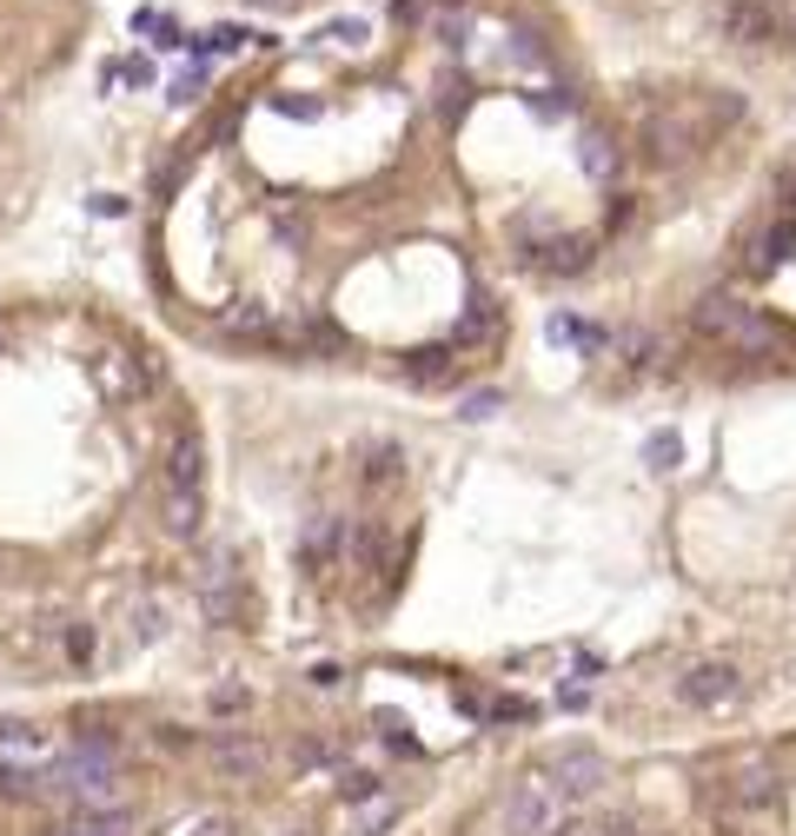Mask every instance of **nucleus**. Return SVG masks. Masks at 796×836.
I'll return each mask as SVG.
<instances>
[{"label":"nucleus","mask_w":796,"mask_h":836,"mask_svg":"<svg viewBox=\"0 0 796 836\" xmlns=\"http://www.w3.org/2000/svg\"><path fill=\"white\" fill-rule=\"evenodd\" d=\"M690 325L703 332V339H724L744 359H763V353H783L789 346V325L783 319H770V312H757V306H744L731 292H703L690 306Z\"/></svg>","instance_id":"obj_1"},{"label":"nucleus","mask_w":796,"mask_h":836,"mask_svg":"<svg viewBox=\"0 0 796 836\" xmlns=\"http://www.w3.org/2000/svg\"><path fill=\"white\" fill-rule=\"evenodd\" d=\"M677 697H684L690 710H724V704L744 697V671H737V664H724V657L690 664V671L677 678Z\"/></svg>","instance_id":"obj_2"},{"label":"nucleus","mask_w":796,"mask_h":836,"mask_svg":"<svg viewBox=\"0 0 796 836\" xmlns=\"http://www.w3.org/2000/svg\"><path fill=\"white\" fill-rule=\"evenodd\" d=\"M159 485H180V491H200L206 485V439L193 418L167 432V452H159Z\"/></svg>","instance_id":"obj_3"},{"label":"nucleus","mask_w":796,"mask_h":836,"mask_svg":"<svg viewBox=\"0 0 796 836\" xmlns=\"http://www.w3.org/2000/svg\"><path fill=\"white\" fill-rule=\"evenodd\" d=\"M498 816H505V836H544L557 823V790L544 777H524V784H511Z\"/></svg>","instance_id":"obj_4"},{"label":"nucleus","mask_w":796,"mask_h":836,"mask_svg":"<svg viewBox=\"0 0 796 836\" xmlns=\"http://www.w3.org/2000/svg\"><path fill=\"white\" fill-rule=\"evenodd\" d=\"M716 27H724V40H737V47H763V40L783 34V8L776 0H724V8H716Z\"/></svg>","instance_id":"obj_5"},{"label":"nucleus","mask_w":796,"mask_h":836,"mask_svg":"<svg viewBox=\"0 0 796 836\" xmlns=\"http://www.w3.org/2000/svg\"><path fill=\"white\" fill-rule=\"evenodd\" d=\"M544 777H551V790H557V797H598L611 771H604V757H598V750L565 743V750H557V757L544 764Z\"/></svg>","instance_id":"obj_6"},{"label":"nucleus","mask_w":796,"mask_h":836,"mask_svg":"<svg viewBox=\"0 0 796 836\" xmlns=\"http://www.w3.org/2000/svg\"><path fill=\"white\" fill-rule=\"evenodd\" d=\"M279 312L273 306H260V299H232L219 319H213V332L219 339H232V346H279Z\"/></svg>","instance_id":"obj_7"},{"label":"nucleus","mask_w":796,"mask_h":836,"mask_svg":"<svg viewBox=\"0 0 796 836\" xmlns=\"http://www.w3.org/2000/svg\"><path fill=\"white\" fill-rule=\"evenodd\" d=\"M538 273H551V279H578L591 260H598V239H584V232H557V239H544V246H531L524 253Z\"/></svg>","instance_id":"obj_8"},{"label":"nucleus","mask_w":796,"mask_h":836,"mask_svg":"<svg viewBox=\"0 0 796 836\" xmlns=\"http://www.w3.org/2000/svg\"><path fill=\"white\" fill-rule=\"evenodd\" d=\"M153 512H159V532H167V538H200L206 498H200V491H180V485H159V478H153Z\"/></svg>","instance_id":"obj_9"},{"label":"nucleus","mask_w":796,"mask_h":836,"mask_svg":"<svg viewBox=\"0 0 796 836\" xmlns=\"http://www.w3.org/2000/svg\"><path fill=\"white\" fill-rule=\"evenodd\" d=\"M690 146H697V127H690V120H677V114H651V120H644V153H651L658 166L684 159Z\"/></svg>","instance_id":"obj_10"},{"label":"nucleus","mask_w":796,"mask_h":836,"mask_svg":"<svg viewBox=\"0 0 796 836\" xmlns=\"http://www.w3.org/2000/svg\"><path fill=\"white\" fill-rule=\"evenodd\" d=\"M339 551H346V518H333V512L312 518V525L299 532V564H305V571H326Z\"/></svg>","instance_id":"obj_11"},{"label":"nucleus","mask_w":796,"mask_h":836,"mask_svg":"<svg viewBox=\"0 0 796 836\" xmlns=\"http://www.w3.org/2000/svg\"><path fill=\"white\" fill-rule=\"evenodd\" d=\"M213 771H226V777H260V771H266V743H260V737H213Z\"/></svg>","instance_id":"obj_12"},{"label":"nucleus","mask_w":796,"mask_h":836,"mask_svg":"<svg viewBox=\"0 0 796 836\" xmlns=\"http://www.w3.org/2000/svg\"><path fill=\"white\" fill-rule=\"evenodd\" d=\"M744 253H750V260H744L750 273H776V266L796 253V219H776V226H763V232L744 246Z\"/></svg>","instance_id":"obj_13"},{"label":"nucleus","mask_w":796,"mask_h":836,"mask_svg":"<svg viewBox=\"0 0 796 836\" xmlns=\"http://www.w3.org/2000/svg\"><path fill=\"white\" fill-rule=\"evenodd\" d=\"M458 372V346H419V353H406V379L412 385H445Z\"/></svg>","instance_id":"obj_14"},{"label":"nucleus","mask_w":796,"mask_h":836,"mask_svg":"<svg viewBox=\"0 0 796 836\" xmlns=\"http://www.w3.org/2000/svg\"><path fill=\"white\" fill-rule=\"evenodd\" d=\"M617 159H624V153H617V140H611L604 127H591V133L578 140V166H584L591 180H611V174H617Z\"/></svg>","instance_id":"obj_15"},{"label":"nucleus","mask_w":796,"mask_h":836,"mask_svg":"<svg viewBox=\"0 0 796 836\" xmlns=\"http://www.w3.org/2000/svg\"><path fill=\"white\" fill-rule=\"evenodd\" d=\"M206 624H246V592L239 584H206Z\"/></svg>","instance_id":"obj_16"},{"label":"nucleus","mask_w":796,"mask_h":836,"mask_svg":"<svg viewBox=\"0 0 796 836\" xmlns=\"http://www.w3.org/2000/svg\"><path fill=\"white\" fill-rule=\"evenodd\" d=\"M94 379H100V392H113V398H133L140 385H146V372H133L120 353H100V366H94Z\"/></svg>","instance_id":"obj_17"},{"label":"nucleus","mask_w":796,"mask_h":836,"mask_svg":"<svg viewBox=\"0 0 796 836\" xmlns=\"http://www.w3.org/2000/svg\"><path fill=\"white\" fill-rule=\"evenodd\" d=\"M492 332H498V306H492L485 292H478V299H471V312H465V325H458V346H471V339H492Z\"/></svg>","instance_id":"obj_18"},{"label":"nucleus","mask_w":796,"mask_h":836,"mask_svg":"<svg viewBox=\"0 0 796 836\" xmlns=\"http://www.w3.org/2000/svg\"><path fill=\"white\" fill-rule=\"evenodd\" d=\"M398 471H406V452L398 445H372L365 452V485H398Z\"/></svg>","instance_id":"obj_19"},{"label":"nucleus","mask_w":796,"mask_h":836,"mask_svg":"<svg viewBox=\"0 0 796 836\" xmlns=\"http://www.w3.org/2000/svg\"><path fill=\"white\" fill-rule=\"evenodd\" d=\"M677 458H684L677 432H651V439H644V465H651V471H677Z\"/></svg>","instance_id":"obj_20"},{"label":"nucleus","mask_w":796,"mask_h":836,"mask_svg":"<svg viewBox=\"0 0 796 836\" xmlns=\"http://www.w3.org/2000/svg\"><path fill=\"white\" fill-rule=\"evenodd\" d=\"M339 797H346V803H372V797H385V784H378L372 771H346V784H339Z\"/></svg>","instance_id":"obj_21"},{"label":"nucleus","mask_w":796,"mask_h":836,"mask_svg":"<svg viewBox=\"0 0 796 836\" xmlns=\"http://www.w3.org/2000/svg\"><path fill=\"white\" fill-rule=\"evenodd\" d=\"M239 47H253V34H246V27H213V34L200 40V53H239Z\"/></svg>","instance_id":"obj_22"},{"label":"nucleus","mask_w":796,"mask_h":836,"mask_svg":"<svg viewBox=\"0 0 796 836\" xmlns=\"http://www.w3.org/2000/svg\"><path fill=\"white\" fill-rule=\"evenodd\" d=\"M352 551H359V564H372V571H378V558H385V551H391V538H385V525H365V532H359V545H352Z\"/></svg>","instance_id":"obj_23"},{"label":"nucleus","mask_w":796,"mask_h":836,"mask_svg":"<svg viewBox=\"0 0 796 836\" xmlns=\"http://www.w3.org/2000/svg\"><path fill=\"white\" fill-rule=\"evenodd\" d=\"M465 94H471V87L451 73V80H445V94H438V114H445V120H458V114H465Z\"/></svg>","instance_id":"obj_24"},{"label":"nucleus","mask_w":796,"mask_h":836,"mask_svg":"<svg viewBox=\"0 0 796 836\" xmlns=\"http://www.w3.org/2000/svg\"><path fill=\"white\" fill-rule=\"evenodd\" d=\"M624 353H630V366H651L658 339H651V332H630V339H624Z\"/></svg>","instance_id":"obj_25"},{"label":"nucleus","mask_w":796,"mask_h":836,"mask_svg":"<svg viewBox=\"0 0 796 836\" xmlns=\"http://www.w3.org/2000/svg\"><path fill=\"white\" fill-rule=\"evenodd\" d=\"M326 40H339V47H359V40H365V21H333V27H326Z\"/></svg>","instance_id":"obj_26"},{"label":"nucleus","mask_w":796,"mask_h":836,"mask_svg":"<svg viewBox=\"0 0 796 836\" xmlns=\"http://www.w3.org/2000/svg\"><path fill=\"white\" fill-rule=\"evenodd\" d=\"M67 657H73V664H87V657H94V631H80V624H73V631H67Z\"/></svg>","instance_id":"obj_27"},{"label":"nucleus","mask_w":796,"mask_h":836,"mask_svg":"<svg viewBox=\"0 0 796 836\" xmlns=\"http://www.w3.org/2000/svg\"><path fill=\"white\" fill-rule=\"evenodd\" d=\"M492 411H498V392H471L465 398V418H492Z\"/></svg>","instance_id":"obj_28"},{"label":"nucleus","mask_w":796,"mask_h":836,"mask_svg":"<svg viewBox=\"0 0 796 836\" xmlns=\"http://www.w3.org/2000/svg\"><path fill=\"white\" fill-rule=\"evenodd\" d=\"M213 710H246V691H239V684H226V691L213 697Z\"/></svg>","instance_id":"obj_29"},{"label":"nucleus","mask_w":796,"mask_h":836,"mask_svg":"<svg viewBox=\"0 0 796 836\" xmlns=\"http://www.w3.org/2000/svg\"><path fill=\"white\" fill-rule=\"evenodd\" d=\"M153 743H159V750H186V743H193V737H186V730H173V724H167V730H153Z\"/></svg>","instance_id":"obj_30"},{"label":"nucleus","mask_w":796,"mask_h":836,"mask_svg":"<svg viewBox=\"0 0 796 836\" xmlns=\"http://www.w3.org/2000/svg\"><path fill=\"white\" fill-rule=\"evenodd\" d=\"M776 200L796 206V166H783V174H776Z\"/></svg>","instance_id":"obj_31"},{"label":"nucleus","mask_w":796,"mask_h":836,"mask_svg":"<svg viewBox=\"0 0 796 836\" xmlns=\"http://www.w3.org/2000/svg\"><path fill=\"white\" fill-rule=\"evenodd\" d=\"M279 114H292V120H318V107H312V100H292V94L279 100Z\"/></svg>","instance_id":"obj_32"},{"label":"nucleus","mask_w":796,"mask_h":836,"mask_svg":"<svg viewBox=\"0 0 796 836\" xmlns=\"http://www.w3.org/2000/svg\"><path fill=\"white\" fill-rule=\"evenodd\" d=\"M598 836H637V823L630 816H611V823H598Z\"/></svg>","instance_id":"obj_33"},{"label":"nucleus","mask_w":796,"mask_h":836,"mask_svg":"<svg viewBox=\"0 0 796 836\" xmlns=\"http://www.w3.org/2000/svg\"><path fill=\"white\" fill-rule=\"evenodd\" d=\"M544 836H598V829H591V823H551Z\"/></svg>","instance_id":"obj_34"},{"label":"nucleus","mask_w":796,"mask_h":836,"mask_svg":"<svg viewBox=\"0 0 796 836\" xmlns=\"http://www.w3.org/2000/svg\"><path fill=\"white\" fill-rule=\"evenodd\" d=\"M193 836H232V823H200Z\"/></svg>","instance_id":"obj_35"},{"label":"nucleus","mask_w":796,"mask_h":836,"mask_svg":"<svg viewBox=\"0 0 796 836\" xmlns=\"http://www.w3.org/2000/svg\"><path fill=\"white\" fill-rule=\"evenodd\" d=\"M0 359H8V325H0Z\"/></svg>","instance_id":"obj_36"},{"label":"nucleus","mask_w":796,"mask_h":836,"mask_svg":"<svg viewBox=\"0 0 796 836\" xmlns=\"http://www.w3.org/2000/svg\"><path fill=\"white\" fill-rule=\"evenodd\" d=\"M445 8H465V0H445Z\"/></svg>","instance_id":"obj_37"},{"label":"nucleus","mask_w":796,"mask_h":836,"mask_svg":"<svg viewBox=\"0 0 796 836\" xmlns=\"http://www.w3.org/2000/svg\"><path fill=\"white\" fill-rule=\"evenodd\" d=\"M789 34H796V14H789Z\"/></svg>","instance_id":"obj_38"}]
</instances>
